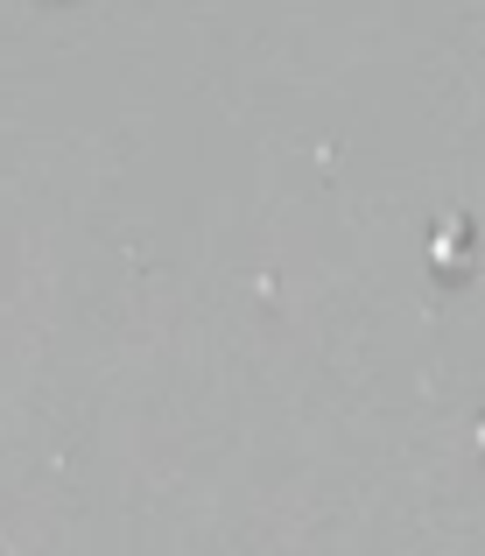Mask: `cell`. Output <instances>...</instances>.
Returning <instances> with one entry per match:
<instances>
[{"mask_svg":"<svg viewBox=\"0 0 485 556\" xmlns=\"http://www.w3.org/2000/svg\"><path fill=\"white\" fill-rule=\"evenodd\" d=\"M430 261H444V268H464V261H478V218L472 212H444L430 226Z\"/></svg>","mask_w":485,"mask_h":556,"instance_id":"1","label":"cell"},{"mask_svg":"<svg viewBox=\"0 0 485 556\" xmlns=\"http://www.w3.org/2000/svg\"><path fill=\"white\" fill-rule=\"evenodd\" d=\"M478 444H485V422H478Z\"/></svg>","mask_w":485,"mask_h":556,"instance_id":"2","label":"cell"}]
</instances>
